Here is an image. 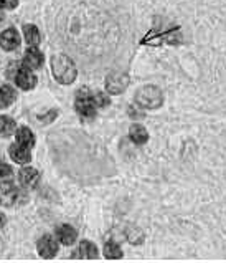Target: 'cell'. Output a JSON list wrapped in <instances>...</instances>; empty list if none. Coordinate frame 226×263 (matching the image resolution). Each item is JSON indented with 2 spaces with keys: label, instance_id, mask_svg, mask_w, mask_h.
I'll return each mask as SVG.
<instances>
[{
  "label": "cell",
  "instance_id": "7",
  "mask_svg": "<svg viewBox=\"0 0 226 263\" xmlns=\"http://www.w3.org/2000/svg\"><path fill=\"white\" fill-rule=\"evenodd\" d=\"M106 91L109 95H122L129 86V74L124 71H114L106 77Z\"/></svg>",
  "mask_w": 226,
  "mask_h": 263
},
{
  "label": "cell",
  "instance_id": "22",
  "mask_svg": "<svg viewBox=\"0 0 226 263\" xmlns=\"http://www.w3.org/2000/svg\"><path fill=\"white\" fill-rule=\"evenodd\" d=\"M93 96H94V101H96V106L97 108H104V106H108V104H109L108 95H104L101 91H96V93H93Z\"/></svg>",
  "mask_w": 226,
  "mask_h": 263
},
{
  "label": "cell",
  "instance_id": "24",
  "mask_svg": "<svg viewBox=\"0 0 226 263\" xmlns=\"http://www.w3.org/2000/svg\"><path fill=\"white\" fill-rule=\"evenodd\" d=\"M127 112H129V116H131L132 119H139V118L142 116L140 108H139V111H135V108H134V106H129V109H127Z\"/></svg>",
  "mask_w": 226,
  "mask_h": 263
},
{
  "label": "cell",
  "instance_id": "19",
  "mask_svg": "<svg viewBox=\"0 0 226 263\" xmlns=\"http://www.w3.org/2000/svg\"><path fill=\"white\" fill-rule=\"evenodd\" d=\"M17 123H15V119L7 116V115H2L0 116V138H10L15 134L17 131Z\"/></svg>",
  "mask_w": 226,
  "mask_h": 263
},
{
  "label": "cell",
  "instance_id": "26",
  "mask_svg": "<svg viewBox=\"0 0 226 263\" xmlns=\"http://www.w3.org/2000/svg\"><path fill=\"white\" fill-rule=\"evenodd\" d=\"M5 222H7L5 215H4L2 212H0V227H4V225H5Z\"/></svg>",
  "mask_w": 226,
  "mask_h": 263
},
{
  "label": "cell",
  "instance_id": "2",
  "mask_svg": "<svg viewBox=\"0 0 226 263\" xmlns=\"http://www.w3.org/2000/svg\"><path fill=\"white\" fill-rule=\"evenodd\" d=\"M134 101L142 109H159L163 104V93L159 86L146 85L135 91Z\"/></svg>",
  "mask_w": 226,
  "mask_h": 263
},
{
  "label": "cell",
  "instance_id": "3",
  "mask_svg": "<svg viewBox=\"0 0 226 263\" xmlns=\"http://www.w3.org/2000/svg\"><path fill=\"white\" fill-rule=\"evenodd\" d=\"M7 78H10L22 91H30L36 86V74L24 63H12L10 68L7 70Z\"/></svg>",
  "mask_w": 226,
  "mask_h": 263
},
{
  "label": "cell",
  "instance_id": "27",
  "mask_svg": "<svg viewBox=\"0 0 226 263\" xmlns=\"http://www.w3.org/2000/svg\"><path fill=\"white\" fill-rule=\"evenodd\" d=\"M2 18H4V17H2V12H0V22H2Z\"/></svg>",
  "mask_w": 226,
  "mask_h": 263
},
{
  "label": "cell",
  "instance_id": "10",
  "mask_svg": "<svg viewBox=\"0 0 226 263\" xmlns=\"http://www.w3.org/2000/svg\"><path fill=\"white\" fill-rule=\"evenodd\" d=\"M9 156L15 164H20V166H27L32 162V149L20 146L18 142H12L9 146Z\"/></svg>",
  "mask_w": 226,
  "mask_h": 263
},
{
  "label": "cell",
  "instance_id": "14",
  "mask_svg": "<svg viewBox=\"0 0 226 263\" xmlns=\"http://www.w3.org/2000/svg\"><path fill=\"white\" fill-rule=\"evenodd\" d=\"M129 139L135 146H144L149 141V131L142 124L135 123L129 127Z\"/></svg>",
  "mask_w": 226,
  "mask_h": 263
},
{
  "label": "cell",
  "instance_id": "20",
  "mask_svg": "<svg viewBox=\"0 0 226 263\" xmlns=\"http://www.w3.org/2000/svg\"><path fill=\"white\" fill-rule=\"evenodd\" d=\"M126 237L132 245H140L144 242V232L139 227H135V225H129V227L126 229Z\"/></svg>",
  "mask_w": 226,
  "mask_h": 263
},
{
  "label": "cell",
  "instance_id": "13",
  "mask_svg": "<svg viewBox=\"0 0 226 263\" xmlns=\"http://www.w3.org/2000/svg\"><path fill=\"white\" fill-rule=\"evenodd\" d=\"M13 136H15V142H18V144L24 146V147L33 149L35 144H36L35 134H33V131L30 129L28 126H20V127H17V131H15Z\"/></svg>",
  "mask_w": 226,
  "mask_h": 263
},
{
  "label": "cell",
  "instance_id": "16",
  "mask_svg": "<svg viewBox=\"0 0 226 263\" xmlns=\"http://www.w3.org/2000/svg\"><path fill=\"white\" fill-rule=\"evenodd\" d=\"M78 253H79V257L85 260H94L99 257V250H97V247L91 240H81L78 245Z\"/></svg>",
  "mask_w": 226,
  "mask_h": 263
},
{
  "label": "cell",
  "instance_id": "4",
  "mask_svg": "<svg viewBox=\"0 0 226 263\" xmlns=\"http://www.w3.org/2000/svg\"><path fill=\"white\" fill-rule=\"evenodd\" d=\"M74 109H76V112L83 119L94 118L97 106H96L93 91H89V89H86V88L79 89L78 95H76V100H74Z\"/></svg>",
  "mask_w": 226,
  "mask_h": 263
},
{
  "label": "cell",
  "instance_id": "11",
  "mask_svg": "<svg viewBox=\"0 0 226 263\" xmlns=\"http://www.w3.org/2000/svg\"><path fill=\"white\" fill-rule=\"evenodd\" d=\"M27 68L30 70H38L45 63V55L38 50V47H28L24 53V60H22Z\"/></svg>",
  "mask_w": 226,
  "mask_h": 263
},
{
  "label": "cell",
  "instance_id": "17",
  "mask_svg": "<svg viewBox=\"0 0 226 263\" xmlns=\"http://www.w3.org/2000/svg\"><path fill=\"white\" fill-rule=\"evenodd\" d=\"M17 100V91L10 85L0 86V109H7Z\"/></svg>",
  "mask_w": 226,
  "mask_h": 263
},
{
  "label": "cell",
  "instance_id": "1",
  "mask_svg": "<svg viewBox=\"0 0 226 263\" xmlns=\"http://www.w3.org/2000/svg\"><path fill=\"white\" fill-rule=\"evenodd\" d=\"M51 73L59 85H71L78 77L76 65L73 60L65 53H55L50 58Z\"/></svg>",
  "mask_w": 226,
  "mask_h": 263
},
{
  "label": "cell",
  "instance_id": "6",
  "mask_svg": "<svg viewBox=\"0 0 226 263\" xmlns=\"http://www.w3.org/2000/svg\"><path fill=\"white\" fill-rule=\"evenodd\" d=\"M59 250V242L55 235L51 234H43L38 240H36V252L43 260H51L56 257Z\"/></svg>",
  "mask_w": 226,
  "mask_h": 263
},
{
  "label": "cell",
  "instance_id": "23",
  "mask_svg": "<svg viewBox=\"0 0 226 263\" xmlns=\"http://www.w3.org/2000/svg\"><path fill=\"white\" fill-rule=\"evenodd\" d=\"M18 7V0H0V10H13Z\"/></svg>",
  "mask_w": 226,
  "mask_h": 263
},
{
  "label": "cell",
  "instance_id": "9",
  "mask_svg": "<svg viewBox=\"0 0 226 263\" xmlns=\"http://www.w3.org/2000/svg\"><path fill=\"white\" fill-rule=\"evenodd\" d=\"M22 36L18 33V30L15 28H7L4 32H0V48L4 51H13L20 47Z\"/></svg>",
  "mask_w": 226,
  "mask_h": 263
},
{
  "label": "cell",
  "instance_id": "18",
  "mask_svg": "<svg viewBox=\"0 0 226 263\" xmlns=\"http://www.w3.org/2000/svg\"><path fill=\"white\" fill-rule=\"evenodd\" d=\"M102 255H104V258H108V260H120L124 257L120 245L117 242H114V240H109V242L104 243Z\"/></svg>",
  "mask_w": 226,
  "mask_h": 263
},
{
  "label": "cell",
  "instance_id": "8",
  "mask_svg": "<svg viewBox=\"0 0 226 263\" xmlns=\"http://www.w3.org/2000/svg\"><path fill=\"white\" fill-rule=\"evenodd\" d=\"M17 174H18L17 179H18V184H20L22 189H32V187H35L40 182V172L35 167L24 166L17 172Z\"/></svg>",
  "mask_w": 226,
  "mask_h": 263
},
{
  "label": "cell",
  "instance_id": "21",
  "mask_svg": "<svg viewBox=\"0 0 226 263\" xmlns=\"http://www.w3.org/2000/svg\"><path fill=\"white\" fill-rule=\"evenodd\" d=\"M13 176V169L10 164H7L4 162L2 159H0V180H4V179H10Z\"/></svg>",
  "mask_w": 226,
  "mask_h": 263
},
{
  "label": "cell",
  "instance_id": "25",
  "mask_svg": "<svg viewBox=\"0 0 226 263\" xmlns=\"http://www.w3.org/2000/svg\"><path fill=\"white\" fill-rule=\"evenodd\" d=\"M55 116H56V111H51V115H50V116H48V115H47V116H42V115H40L38 119H40L42 123H51V119H53Z\"/></svg>",
  "mask_w": 226,
  "mask_h": 263
},
{
  "label": "cell",
  "instance_id": "5",
  "mask_svg": "<svg viewBox=\"0 0 226 263\" xmlns=\"http://www.w3.org/2000/svg\"><path fill=\"white\" fill-rule=\"evenodd\" d=\"M24 199H25V194L22 192L18 187H15L13 182H10V179L0 180V205H5V207L20 205Z\"/></svg>",
  "mask_w": 226,
  "mask_h": 263
},
{
  "label": "cell",
  "instance_id": "15",
  "mask_svg": "<svg viewBox=\"0 0 226 263\" xmlns=\"http://www.w3.org/2000/svg\"><path fill=\"white\" fill-rule=\"evenodd\" d=\"M22 32H24V39L28 47H38L42 42V33H40L38 27L33 24H27V25H24V28H22Z\"/></svg>",
  "mask_w": 226,
  "mask_h": 263
},
{
  "label": "cell",
  "instance_id": "12",
  "mask_svg": "<svg viewBox=\"0 0 226 263\" xmlns=\"http://www.w3.org/2000/svg\"><path fill=\"white\" fill-rule=\"evenodd\" d=\"M55 237L61 245L70 247V245H74V242L78 240V232L74 230V227H71V225L61 223V225H58V227H56Z\"/></svg>",
  "mask_w": 226,
  "mask_h": 263
}]
</instances>
